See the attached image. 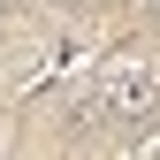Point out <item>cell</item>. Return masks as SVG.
I'll return each instance as SVG.
<instances>
[{"label": "cell", "instance_id": "cell-1", "mask_svg": "<svg viewBox=\"0 0 160 160\" xmlns=\"http://www.w3.org/2000/svg\"><path fill=\"white\" fill-rule=\"evenodd\" d=\"M92 114H107V122H122V130L152 122V114H160V76H152L145 61H107V76H99V99H92Z\"/></svg>", "mask_w": 160, "mask_h": 160}, {"label": "cell", "instance_id": "cell-2", "mask_svg": "<svg viewBox=\"0 0 160 160\" xmlns=\"http://www.w3.org/2000/svg\"><path fill=\"white\" fill-rule=\"evenodd\" d=\"M145 15H152V23H160V0H145Z\"/></svg>", "mask_w": 160, "mask_h": 160}]
</instances>
